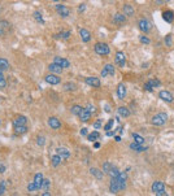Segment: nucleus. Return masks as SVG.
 Wrapping results in <instances>:
<instances>
[{
	"mask_svg": "<svg viewBox=\"0 0 174 196\" xmlns=\"http://www.w3.org/2000/svg\"><path fill=\"white\" fill-rule=\"evenodd\" d=\"M94 51L100 56H108L111 53V48H109V46H108L107 43L99 42V43H96V44L94 46Z\"/></svg>",
	"mask_w": 174,
	"mask_h": 196,
	"instance_id": "1",
	"label": "nucleus"
},
{
	"mask_svg": "<svg viewBox=\"0 0 174 196\" xmlns=\"http://www.w3.org/2000/svg\"><path fill=\"white\" fill-rule=\"evenodd\" d=\"M152 192L157 196H166V191H165V183L161 181H156L152 184Z\"/></svg>",
	"mask_w": 174,
	"mask_h": 196,
	"instance_id": "2",
	"label": "nucleus"
},
{
	"mask_svg": "<svg viewBox=\"0 0 174 196\" xmlns=\"http://www.w3.org/2000/svg\"><path fill=\"white\" fill-rule=\"evenodd\" d=\"M166 119H168L166 113H164V112L157 113V114H155V116L152 117V125H153V126H164Z\"/></svg>",
	"mask_w": 174,
	"mask_h": 196,
	"instance_id": "3",
	"label": "nucleus"
},
{
	"mask_svg": "<svg viewBox=\"0 0 174 196\" xmlns=\"http://www.w3.org/2000/svg\"><path fill=\"white\" fill-rule=\"evenodd\" d=\"M138 28H139V30L140 31H143V32H149L151 31V24H149V21L147 20V18H140L139 21H138Z\"/></svg>",
	"mask_w": 174,
	"mask_h": 196,
	"instance_id": "4",
	"label": "nucleus"
},
{
	"mask_svg": "<svg viewBox=\"0 0 174 196\" xmlns=\"http://www.w3.org/2000/svg\"><path fill=\"white\" fill-rule=\"evenodd\" d=\"M44 81H46L47 83L53 85V86L61 83V78H60L57 74H47L46 77H44Z\"/></svg>",
	"mask_w": 174,
	"mask_h": 196,
	"instance_id": "5",
	"label": "nucleus"
},
{
	"mask_svg": "<svg viewBox=\"0 0 174 196\" xmlns=\"http://www.w3.org/2000/svg\"><path fill=\"white\" fill-rule=\"evenodd\" d=\"M55 9H56V13L61 16L62 18H66L70 14V10H69V8H66V7H65V5H60V4H57Z\"/></svg>",
	"mask_w": 174,
	"mask_h": 196,
	"instance_id": "6",
	"label": "nucleus"
},
{
	"mask_svg": "<svg viewBox=\"0 0 174 196\" xmlns=\"http://www.w3.org/2000/svg\"><path fill=\"white\" fill-rule=\"evenodd\" d=\"M116 69L112 64H107L101 70V77H107V75H115Z\"/></svg>",
	"mask_w": 174,
	"mask_h": 196,
	"instance_id": "7",
	"label": "nucleus"
},
{
	"mask_svg": "<svg viewBox=\"0 0 174 196\" xmlns=\"http://www.w3.org/2000/svg\"><path fill=\"white\" fill-rule=\"evenodd\" d=\"M109 190L112 194H117L119 190V184H118V181H117V177H111V182H109Z\"/></svg>",
	"mask_w": 174,
	"mask_h": 196,
	"instance_id": "8",
	"label": "nucleus"
},
{
	"mask_svg": "<svg viewBox=\"0 0 174 196\" xmlns=\"http://www.w3.org/2000/svg\"><path fill=\"white\" fill-rule=\"evenodd\" d=\"M116 62H117V65L118 66H121V68H123L125 65H126V57H125V53L122 52V51H118L117 53H116Z\"/></svg>",
	"mask_w": 174,
	"mask_h": 196,
	"instance_id": "9",
	"label": "nucleus"
},
{
	"mask_svg": "<svg viewBox=\"0 0 174 196\" xmlns=\"http://www.w3.org/2000/svg\"><path fill=\"white\" fill-rule=\"evenodd\" d=\"M159 97H160L161 100L168 101V103H172V101L174 100L173 95L170 94L169 91H166V90H162V91H160V92H159Z\"/></svg>",
	"mask_w": 174,
	"mask_h": 196,
	"instance_id": "10",
	"label": "nucleus"
},
{
	"mask_svg": "<svg viewBox=\"0 0 174 196\" xmlns=\"http://www.w3.org/2000/svg\"><path fill=\"white\" fill-rule=\"evenodd\" d=\"M48 125H50L51 129L59 130L60 127H61V121H60L59 118H56V117H50L48 118Z\"/></svg>",
	"mask_w": 174,
	"mask_h": 196,
	"instance_id": "11",
	"label": "nucleus"
},
{
	"mask_svg": "<svg viewBox=\"0 0 174 196\" xmlns=\"http://www.w3.org/2000/svg\"><path fill=\"white\" fill-rule=\"evenodd\" d=\"M117 97L118 100H123L126 97V86L123 83H119L117 86Z\"/></svg>",
	"mask_w": 174,
	"mask_h": 196,
	"instance_id": "12",
	"label": "nucleus"
},
{
	"mask_svg": "<svg viewBox=\"0 0 174 196\" xmlns=\"http://www.w3.org/2000/svg\"><path fill=\"white\" fill-rule=\"evenodd\" d=\"M53 62L57 64V65H60V66H61L62 69H64V68H69V66H70L69 60L62 58V57H59V56H56L55 58H53Z\"/></svg>",
	"mask_w": 174,
	"mask_h": 196,
	"instance_id": "13",
	"label": "nucleus"
},
{
	"mask_svg": "<svg viewBox=\"0 0 174 196\" xmlns=\"http://www.w3.org/2000/svg\"><path fill=\"white\" fill-rule=\"evenodd\" d=\"M85 83L91 87H100V79L96 77H87L85 79Z\"/></svg>",
	"mask_w": 174,
	"mask_h": 196,
	"instance_id": "14",
	"label": "nucleus"
},
{
	"mask_svg": "<svg viewBox=\"0 0 174 196\" xmlns=\"http://www.w3.org/2000/svg\"><path fill=\"white\" fill-rule=\"evenodd\" d=\"M13 131H14L16 135H22L28 131V125H14Z\"/></svg>",
	"mask_w": 174,
	"mask_h": 196,
	"instance_id": "15",
	"label": "nucleus"
},
{
	"mask_svg": "<svg viewBox=\"0 0 174 196\" xmlns=\"http://www.w3.org/2000/svg\"><path fill=\"white\" fill-rule=\"evenodd\" d=\"M91 116H92V113H91L90 111H87L86 108H85V109L79 113L78 117H79V119H81L82 122H89L90 119H91Z\"/></svg>",
	"mask_w": 174,
	"mask_h": 196,
	"instance_id": "16",
	"label": "nucleus"
},
{
	"mask_svg": "<svg viewBox=\"0 0 174 196\" xmlns=\"http://www.w3.org/2000/svg\"><path fill=\"white\" fill-rule=\"evenodd\" d=\"M79 35L82 38V42L89 43L91 40V32L87 29H79Z\"/></svg>",
	"mask_w": 174,
	"mask_h": 196,
	"instance_id": "17",
	"label": "nucleus"
},
{
	"mask_svg": "<svg viewBox=\"0 0 174 196\" xmlns=\"http://www.w3.org/2000/svg\"><path fill=\"white\" fill-rule=\"evenodd\" d=\"M56 153L61 157V159H69L70 157V152H69V149H66V148H64V147H59V148L56 149Z\"/></svg>",
	"mask_w": 174,
	"mask_h": 196,
	"instance_id": "18",
	"label": "nucleus"
},
{
	"mask_svg": "<svg viewBox=\"0 0 174 196\" xmlns=\"http://www.w3.org/2000/svg\"><path fill=\"white\" fill-rule=\"evenodd\" d=\"M162 18H164L165 22L168 24H172L173 21H174V13H173V10H164V13H162Z\"/></svg>",
	"mask_w": 174,
	"mask_h": 196,
	"instance_id": "19",
	"label": "nucleus"
},
{
	"mask_svg": "<svg viewBox=\"0 0 174 196\" xmlns=\"http://www.w3.org/2000/svg\"><path fill=\"white\" fill-rule=\"evenodd\" d=\"M122 10H123V14L127 16V17H133L134 13H135V10H134L131 4H125L122 7Z\"/></svg>",
	"mask_w": 174,
	"mask_h": 196,
	"instance_id": "20",
	"label": "nucleus"
},
{
	"mask_svg": "<svg viewBox=\"0 0 174 196\" xmlns=\"http://www.w3.org/2000/svg\"><path fill=\"white\" fill-rule=\"evenodd\" d=\"M113 22L117 24V25H122L126 22V16L122 14V13H116L115 17H113Z\"/></svg>",
	"mask_w": 174,
	"mask_h": 196,
	"instance_id": "21",
	"label": "nucleus"
},
{
	"mask_svg": "<svg viewBox=\"0 0 174 196\" xmlns=\"http://www.w3.org/2000/svg\"><path fill=\"white\" fill-rule=\"evenodd\" d=\"M48 70H50L52 74H60V73L62 72V68L60 66V65H57V64H55V62H52V64L48 65Z\"/></svg>",
	"mask_w": 174,
	"mask_h": 196,
	"instance_id": "22",
	"label": "nucleus"
},
{
	"mask_svg": "<svg viewBox=\"0 0 174 196\" xmlns=\"http://www.w3.org/2000/svg\"><path fill=\"white\" fill-rule=\"evenodd\" d=\"M43 179H44V177H43V174H42V173H36L35 175H34V183H35V186L38 187V190H39V188L42 187Z\"/></svg>",
	"mask_w": 174,
	"mask_h": 196,
	"instance_id": "23",
	"label": "nucleus"
},
{
	"mask_svg": "<svg viewBox=\"0 0 174 196\" xmlns=\"http://www.w3.org/2000/svg\"><path fill=\"white\" fill-rule=\"evenodd\" d=\"M90 174H92L96 179H99V181H101L103 177H104V174H103L101 170H99V169H96V168H91L90 169Z\"/></svg>",
	"mask_w": 174,
	"mask_h": 196,
	"instance_id": "24",
	"label": "nucleus"
},
{
	"mask_svg": "<svg viewBox=\"0 0 174 196\" xmlns=\"http://www.w3.org/2000/svg\"><path fill=\"white\" fill-rule=\"evenodd\" d=\"M117 114H119V116L123 117V118H127L130 116V111L127 109V108H125V107H119L117 109Z\"/></svg>",
	"mask_w": 174,
	"mask_h": 196,
	"instance_id": "25",
	"label": "nucleus"
},
{
	"mask_svg": "<svg viewBox=\"0 0 174 196\" xmlns=\"http://www.w3.org/2000/svg\"><path fill=\"white\" fill-rule=\"evenodd\" d=\"M61 157H60L57 153H55V155H53L52 157H51V164H52V166L53 168H56V166H59L60 164H61Z\"/></svg>",
	"mask_w": 174,
	"mask_h": 196,
	"instance_id": "26",
	"label": "nucleus"
},
{
	"mask_svg": "<svg viewBox=\"0 0 174 196\" xmlns=\"http://www.w3.org/2000/svg\"><path fill=\"white\" fill-rule=\"evenodd\" d=\"M9 69V62L7 58L0 57V72H5V70Z\"/></svg>",
	"mask_w": 174,
	"mask_h": 196,
	"instance_id": "27",
	"label": "nucleus"
},
{
	"mask_svg": "<svg viewBox=\"0 0 174 196\" xmlns=\"http://www.w3.org/2000/svg\"><path fill=\"white\" fill-rule=\"evenodd\" d=\"M14 125H28V118H26L25 116H18L13 121V126Z\"/></svg>",
	"mask_w": 174,
	"mask_h": 196,
	"instance_id": "28",
	"label": "nucleus"
},
{
	"mask_svg": "<svg viewBox=\"0 0 174 196\" xmlns=\"http://www.w3.org/2000/svg\"><path fill=\"white\" fill-rule=\"evenodd\" d=\"M130 148H131L133 151H135V152H142V151H146L147 149V147H142V144H138V143H131L130 144Z\"/></svg>",
	"mask_w": 174,
	"mask_h": 196,
	"instance_id": "29",
	"label": "nucleus"
},
{
	"mask_svg": "<svg viewBox=\"0 0 174 196\" xmlns=\"http://www.w3.org/2000/svg\"><path fill=\"white\" fill-rule=\"evenodd\" d=\"M119 173H121V172L118 170V168L115 166V165H112L111 169H109V172H108V175H109V177H118Z\"/></svg>",
	"mask_w": 174,
	"mask_h": 196,
	"instance_id": "30",
	"label": "nucleus"
},
{
	"mask_svg": "<svg viewBox=\"0 0 174 196\" xmlns=\"http://www.w3.org/2000/svg\"><path fill=\"white\" fill-rule=\"evenodd\" d=\"M82 111H83V108L81 105H78V104H75V105H73L72 108H70V112H72V114H74V116H79V113Z\"/></svg>",
	"mask_w": 174,
	"mask_h": 196,
	"instance_id": "31",
	"label": "nucleus"
},
{
	"mask_svg": "<svg viewBox=\"0 0 174 196\" xmlns=\"http://www.w3.org/2000/svg\"><path fill=\"white\" fill-rule=\"evenodd\" d=\"M69 36H70V31H69V30H62L61 32H60V34L55 35L56 39H68Z\"/></svg>",
	"mask_w": 174,
	"mask_h": 196,
	"instance_id": "32",
	"label": "nucleus"
},
{
	"mask_svg": "<svg viewBox=\"0 0 174 196\" xmlns=\"http://www.w3.org/2000/svg\"><path fill=\"white\" fill-rule=\"evenodd\" d=\"M99 138H100L99 131H94V133H91V134L87 135V140H90V141H96Z\"/></svg>",
	"mask_w": 174,
	"mask_h": 196,
	"instance_id": "33",
	"label": "nucleus"
},
{
	"mask_svg": "<svg viewBox=\"0 0 174 196\" xmlns=\"http://www.w3.org/2000/svg\"><path fill=\"white\" fill-rule=\"evenodd\" d=\"M64 90L65 91H75L77 90V85L73 82H68L66 85H64Z\"/></svg>",
	"mask_w": 174,
	"mask_h": 196,
	"instance_id": "34",
	"label": "nucleus"
},
{
	"mask_svg": "<svg viewBox=\"0 0 174 196\" xmlns=\"http://www.w3.org/2000/svg\"><path fill=\"white\" fill-rule=\"evenodd\" d=\"M34 18L39 24H44V20H43V17H42V12H40V10H35V12H34Z\"/></svg>",
	"mask_w": 174,
	"mask_h": 196,
	"instance_id": "35",
	"label": "nucleus"
},
{
	"mask_svg": "<svg viewBox=\"0 0 174 196\" xmlns=\"http://www.w3.org/2000/svg\"><path fill=\"white\" fill-rule=\"evenodd\" d=\"M133 138H134V141H135V143H138V144H143V143H144V138L140 137V135L137 134V133L133 134Z\"/></svg>",
	"mask_w": 174,
	"mask_h": 196,
	"instance_id": "36",
	"label": "nucleus"
},
{
	"mask_svg": "<svg viewBox=\"0 0 174 196\" xmlns=\"http://www.w3.org/2000/svg\"><path fill=\"white\" fill-rule=\"evenodd\" d=\"M147 83H148V85L152 87V89H155V87H159V86L161 85V82H160L159 79H149Z\"/></svg>",
	"mask_w": 174,
	"mask_h": 196,
	"instance_id": "37",
	"label": "nucleus"
},
{
	"mask_svg": "<svg viewBox=\"0 0 174 196\" xmlns=\"http://www.w3.org/2000/svg\"><path fill=\"white\" fill-rule=\"evenodd\" d=\"M50 184H51L50 179H48V178H46V179H43V183H42V187H40V188H43V190H44V191H47V190L50 188Z\"/></svg>",
	"mask_w": 174,
	"mask_h": 196,
	"instance_id": "38",
	"label": "nucleus"
},
{
	"mask_svg": "<svg viewBox=\"0 0 174 196\" xmlns=\"http://www.w3.org/2000/svg\"><path fill=\"white\" fill-rule=\"evenodd\" d=\"M172 40H173L172 35H170V34H168V35L165 36V39H164V42H165V46H166V47H170V46L173 44V42H172Z\"/></svg>",
	"mask_w": 174,
	"mask_h": 196,
	"instance_id": "39",
	"label": "nucleus"
},
{
	"mask_svg": "<svg viewBox=\"0 0 174 196\" xmlns=\"http://www.w3.org/2000/svg\"><path fill=\"white\" fill-rule=\"evenodd\" d=\"M36 143H38V145H40V147H43L46 144V138L43 137V135H39V137L36 138Z\"/></svg>",
	"mask_w": 174,
	"mask_h": 196,
	"instance_id": "40",
	"label": "nucleus"
},
{
	"mask_svg": "<svg viewBox=\"0 0 174 196\" xmlns=\"http://www.w3.org/2000/svg\"><path fill=\"white\" fill-rule=\"evenodd\" d=\"M113 123H115V119H109V121L107 122V125L104 126V130H105V131H108V130H112Z\"/></svg>",
	"mask_w": 174,
	"mask_h": 196,
	"instance_id": "41",
	"label": "nucleus"
},
{
	"mask_svg": "<svg viewBox=\"0 0 174 196\" xmlns=\"http://www.w3.org/2000/svg\"><path fill=\"white\" fill-rule=\"evenodd\" d=\"M5 190H7V182L2 181V182H0V195H4Z\"/></svg>",
	"mask_w": 174,
	"mask_h": 196,
	"instance_id": "42",
	"label": "nucleus"
},
{
	"mask_svg": "<svg viewBox=\"0 0 174 196\" xmlns=\"http://www.w3.org/2000/svg\"><path fill=\"white\" fill-rule=\"evenodd\" d=\"M111 166H112V164H111V162H108V161H105L104 164H103V170H104V173H107V174H108V172H109V169H111Z\"/></svg>",
	"mask_w": 174,
	"mask_h": 196,
	"instance_id": "43",
	"label": "nucleus"
},
{
	"mask_svg": "<svg viewBox=\"0 0 174 196\" xmlns=\"http://www.w3.org/2000/svg\"><path fill=\"white\" fill-rule=\"evenodd\" d=\"M38 190V187L35 186V183L32 182V183H29V186H28V191L29 192H34V191H36Z\"/></svg>",
	"mask_w": 174,
	"mask_h": 196,
	"instance_id": "44",
	"label": "nucleus"
},
{
	"mask_svg": "<svg viewBox=\"0 0 174 196\" xmlns=\"http://www.w3.org/2000/svg\"><path fill=\"white\" fill-rule=\"evenodd\" d=\"M139 40L140 42H142L143 43V44H149V43H151V39H148V38H147V36H139Z\"/></svg>",
	"mask_w": 174,
	"mask_h": 196,
	"instance_id": "45",
	"label": "nucleus"
},
{
	"mask_svg": "<svg viewBox=\"0 0 174 196\" xmlns=\"http://www.w3.org/2000/svg\"><path fill=\"white\" fill-rule=\"evenodd\" d=\"M86 109H87V111H90V112H91L92 114H94V113L96 112V108H95L94 105H92V104H87V107H86Z\"/></svg>",
	"mask_w": 174,
	"mask_h": 196,
	"instance_id": "46",
	"label": "nucleus"
},
{
	"mask_svg": "<svg viewBox=\"0 0 174 196\" xmlns=\"http://www.w3.org/2000/svg\"><path fill=\"white\" fill-rule=\"evenodd\" d=\"M7 87V81H5V78H3V79H0V90H3V89H5Z\"/></svg>",
	"mask_w": 174,
	"mask_h": 196,
	"instance_id": "47",
	"label": "nucleus"
},
{
	"mask_svg": "<svg viewBox=\"0 0 174 196\" xmlns=\"http://www.w3.org/2000/svg\"><path fill=\"white\" fill-rule=\"evenodd\" d=\"M101 123H103V122H101V119H97V121H95V122H94V127L99 130V129L101 127Z\"/></svg>",
	"mask_w": 174,
	"mask_h": 196,
	"instance_id": "48",
	"label": "nucleus"
},
{
	"mask_svg": "<svg viewBox=\"0 0 174 196\" xmlns=\"http://www.w3.org/2000/svg\"><path fill=\"white\" fill-rule=\"evenodd\" d=\"M86 8H87V5H86V4H81L79 7H78V12H79V13H83L85 10H86Z\"/></svg>",
	"mask_w": 174,
	"mask_h": 196,
	"instance_id": "49",
	"label": "nucleus"
},
{
	"mask_svg": "<svg viewBox=\"0 0 174 196\" xmlns=\"http://www.w3.org/2000/svg\"><path fill=\"white\" fill-rule=\"evenodd\" d=\"M81 135H82V137H87V135H89V130H87L86 127L81 129Z\"/></svg>",
	"mask_w": 174,
	"mask_h": 196,
	"instance_id": "50",
	"label": "nucleus"
},
{
	"mask_svg": "<svg viewBox=\"0 0 174 196\" xmlns=\"http://www.w3.org/2000/svg\"><path fill=\"white\" fill-rule=\"evenodd\" d=\"M5 170H7V166H5L3 162H0V174H3Z\"/></svg>",
	"mask_w": 174,
	"mask_h": 196,
	"instance_id": "51",
	"label": "nucleus"
},
{
	"mask_svg": "<svg viewBox=\"0 0 174 196\" xmlns=\"http://www.w3.org/2000/svg\"><path fill=\"white\" fill-rule=\"evenodd\" d=\"M144 90H146V91H149V92H152V91H153V89H152V87H151L148 83H147V82L144 83Z\"/></svg>",
	"mask_w": 174,
	"mask_h": 196,
	"instance_id": "52",
	"label": "nucleus"
},
{
	"mask_svg": "<svg viewBox=\"0 0 174 196\" xmlns=\"http://www.w3.org/2000/svg\"><path fill=\"white\" fill-rule=\"evenodd\" d=\"M115 135V131H112V130H108L107 131V137H113Z\"/></svg>",
	"mask_w": 174,
	"mask_h": 196,
	"instance_id": "53",
	"label": "nucleus"
},
{
	"mask_svg": "<svg viewBox=\"0 0 174 196\" xmlns=\"http://www.w3.org/2000/svg\"><path fill=\"white\" fill-rule=\"evenodd\" d=\"M94 148H95V149L100 148V143H99V141H94Z\"/></svg>",
	"mask_w": 174,
	"mask_h": 196,
	"instance_id": "54",
	"label": "nucleus"
},
{
	"mask_svg": "<svg viewBox=\"0 0 174 196\" xmlns=\"http://www.w3.org/2000/svg\"><path fill=\"white\" fill-rule=\"evenodd\" d=\"M104 111H105V112H111V107H109V105H105V107H104Z\"/></svg>",
	"mask_w": 174,
	"mask_h": 196,
	"instance_id": "55",
	"label": "nucleus"
},
{
	"mask_svg": "<svg viewBox=\"0 0 174 196\" xmlns=\"http://www.w3.org/2000/svg\"><path fill=\"white\" fill-rule=\"evenodd\" d=\"M51 194L50 192H48V191H44V192H43V196H50Z\"/></svg>",
	"mask_w": 174,
	"mask_h": 196,
	"instance_id": "56",
	"label": "nucleus"
},
{
	"mask_svg": "<svg viewBox=\"0 0 174 196\" xmlns=\"http://www.w3.org/2000/svg\"><path fill=\"white\" fill-rule=\"evenodd\" d=\"M4 72H0V79H3L4 78V74H3Z\"/></svg>",
	"mask_w": 174,
	"mask_h": 196,
	"instance_id": "57",
	"label": "nucleus"
},
{
	"mask_svg": "<svg viewBox=\"0 0 174 196\" xmlns=\"http://www.w3.org/2000/svg\"><path fill=\"white\" fill-rule=\"evenodd\" d=\"M115 139H116V140H117V141H121V137H118V135H117V137H116V138H115Z\"/></svg>",
	"mask_w": 174,
	"mask_h": 196,
	"instance_id": "58",
	"label": "nucleus"
},
{
	"mask_svg": "<svg viewBox=\"0 0 174 196\" xmlns=\"http://www.w3.org/2000/svg\"><path fill=\"white\" fill-rule=\"evenodd\" d=\"M53 2H55V3H56V2H59V0H53Z\"/></svg>",
	"mask_w": 174,
	"mask_h": 196,
	"instance_id": "59",
	"label": "nucleus"
},
{
	"mask_svg": "<svg viewBox=\"0 0 174 196\" xmlns=\"http://www.w3.org/2000/svg\"><path fill=\"white\" fill-rule=\"evenodd\" d=\"M166 2H169V0H166Z\"/></svg>",
	"mask_w": 174,
	"mask_h": 196,
	"instance_id": "60",
	"label": "nucleus"
}]
</instances>
